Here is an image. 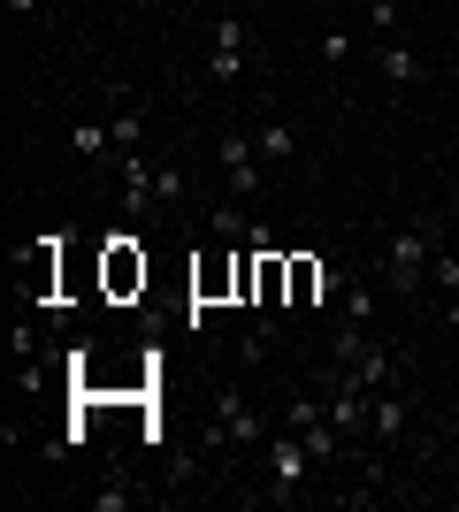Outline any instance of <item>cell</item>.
I'll use <instances>...</instances> for the list:
<instances>
[{
    "label": "cell",
    "mask_w": 459,
    "mask_h": 512,
    "mask_svg": "<svg viewBox=\"0 0 459 512\" xmlns=\"http://www.w3.org/2000/svg\"><path fill=\"white\" fill-rule=\"evenodd\" d=\"M215 153H222V176H230V199H261V161H253V130H222L215 138Z\"/></svg>",
    "instance_id": "obj_5"
},
{
    "label": "cell",
    "mask_w": 459,
    "mask_h": 512,
    "mask_svg": "<svg viewBox=\"0 0 459 512\" xmlns=\"http://www.w3.org/2000/svg\"><path fill=\"white\" fill-rule=\"evenodd\" d=\"M100 283H108V299H131V291H146V253H138L131 237H115L108 260H100Z\"/></svg>",
    "instance_id": "obj_6"
},
{
    "label": "cell",
    "mask_w": 459,
    "mask_h": 512,
    "mask_svg": "<svg viewBox=\"0 0 459 512\" xmlns=\"http://www.w3.org/2000/svg\"><path fill=\"white\" fill-rule=\"evenodd\" d=\"M207 230H215V237H238V245H245V230H253V222H245L238 207H215V214H207Z\"/></svg>",
    "instance_id": "obj_17"
},
{
    "label": "cell",
    "mask_w": 459,
    "mask_h": 512,
    "mask_svg": "<svg viewBox=\"0 0 459 512\" xmlns=\"http://www.w3.org/2000/svg\"><path fill=\"white\" fill-rule=\"evenodd\" d=\"M115 184H123V214H138V222L161 207V169L138 161V153H123V176H115Z\"/></svg>",
    "instance_id": "obj_7"
},
{
    "label": "cell",
    "mask_w": 459,
    "mask_h": 512,
    "mask_svg": "<svg viewBox=\"0 0 459 512\" xmlns=\"http://www.w3.org/2000/svg\"><path fill=\"white\" fill-rule=\"evenodd\" d=\"M131 505V490H123V482H100V490H92V512H123Z\"/></svg>",
    "instance_id": "obj_20"
},
{
    "label": "cell",
    "mask_w": 459,
    "mask_h": 512,
    "mask_svg": "<svg viewBox=\"0 0 459 512\" xmlns=\"http://www.w3.org/2000/svg\"><path fill=\"white\" fill-rule=\"evenodd\" d=\"M429 291H444V299L459 291V253H444V245H437V260H429Z\"/></svg>",
    "instance_id": "obj_15"
},
{
    "label": "cell",
    "mask_w": 459,
    "mask_h": 512,
    "mask_svg": "<svg viewBox=\"0 0 459 512\" xmlns=\"http://www.w3.org/2000/svg\"><path fill=\"white\" fill-rule=\"evenodd\" d=\"M207 444H230V451H261L268 444L261 413L245 406V390H222V398H215V428H207Z\"/></svg>",
    "instance_id": "obj_4"
},
{
    "label": "cell",
    "mask_w": 459,
    "mask_h": 512,
    "mask_svg": "<svg viewBox=\"0 0 459 512\" xmlns=\"http://www.w3.org/2000/svg\"><path fill=\"white\" fill-rule=\"evenodd\" d=\"M31 8H39V0H8V16H31Z\"/></svg>",
    "instance_id": "obj_23"
},
{
    "label": "cell",
    "mask_w": 459,
    "mask_h": 512,
    "mask_svg": "<svg viewBox=\"0 0 459 512\" xmlns=\"http://www.w3.org/2000/svg\"><path fill=\"white\" fill-rule=\"evenodd\" d=\"M69 153H77V161H108V153H115L108 123H77V130H69Z\"/></svg>",
    "instance_id": "obj_12"
},
{
    "label": "cell",
    "mask_w": 459,
    "mask_h": 512,
    "mask_svg": "<svg viewBox=\"0 0 459 512\" xmlns=\"http://www.w3.org/2000/svg\"><path fill=\"white\" fill-rule=\"evenodd\" d=\"M238 268H245V253L238 260H207L192 276V306H222V299H238Z\"/></svg>",
    "instance_id": "obj_9"
},
{
    "label": "cell",
    "mask_w": 459,
    "mask_h": 512,
    "mask_svg": "<svg viewBox=\"0 0 459 512\" xmlns=\"http://www.w3.org/2000/svg\"><path fill=\"white\" fill-rule=\"evenodd\" d=\"M452 505H459V474H452Z\"/></svg>",
    "instance_id": "obj_24"
},
{
    "label": "cell",
    "mask_w": 459,
    "mask_h": 512,
    "mask_svg": "<svg viewBox=\"0 0 459 512\" xmlns=\"http://www.w3.org/2000/svg\"><path fill=\"white\" fill-rule=\"evenodd\" d=\"M138 130H146L138 115H115V123H108V138H115V161H123V153H138Z\"/></svg>",
    "instance_id": "obj_16"
},
{
    "label": "cell",
    "mask_w": 459,
    "mask_h": 512,
    "mask_svg": "<svg viewBox=\"0 0 459 512\" xmlns=\"http://www.w3.org/2000/svg\"><path fill=\"white\" fill-rule=\"evenodd\" d=\"M314 421H329L322 398H291V406H284V428H314Z\"/></svg>",
    "instance_id": "obj_18"
},
{
    "label": "cell",
    "mask_w": 459,
    "mask_h": 512,
    "mask_svg": "<svg viewBox=\"0 0 459 512\" xmlns=\"http://www.w3.org/2000/svg\"><path fill=\"white\" fill-rule=\"evenodd\" d=\"M444 321H452V337H459V291H452V299H444Z\"/></svg>",
    "instance_id": "obj_22"
},
{
    "label": "cell",
    "mask_w": 459,
    "mask_h": 512,
    "mask_svg": "<svg viewBox=\"0 0 459 512\" xmlns=\"http://www.w3.org/2000/svg\"><path fill=\"white\" fill-rule=\"evenodd\" d=\"M199 69H207V85H238L245 69H253V23L245 16H215V39H207Z\"/></svg>",
    "instance_id": "obj_2"
},
{
    "label": "cell",
    "mask_w": 459,
    "mask_h": 512,
    "mask_svg": "<svg viewBox=\"0 0 459 512\" xmlns=\"http://www.w3.org/2000/svg\"><path fill=\"white\" fill-rule=\"evenodd\" d=\"M161 207H184V169H161Z\"/></svg>",
    "instance_id": "obj_21"
},
{
    "label": "cell",
    "mask_w": 459,
    "mask_h": 512,
    "mask_svg": "<svg viewBox=\"0 0 459 512\" xmlns=\"http://www.w3.org/2000/svg\"><path fill=\"white\" fill-rule=\"evenodd\" d=\"M429 260H437L429 230H398L391 245H383V276H391V291H398V299H414L421 283H429Z\"/></svg>",
    "instance_id": "obj_3"
},
{
    "label": "cell",
    "mask_w": 459,
    "mask_h": 512,
    "mask_svg": "<svg viewBox=\"0 0 459 512\" xmlns=\"http://www.w3.org/2000/svg\"><path fill=\"white\" fill-rule=\"evenodd\" d=\"M253 459H261V482H268V497H276V505H291V497L306 490V474L322 467V459L306 451V436H299V428H276V436H268V444L253 451Z\"/></svg>",
    "instance_id": "obj_1"
},
{
    "label": "cell",
    "mask_w": 459,
    "mask_h": 512,
    "mask_svg": "<svg viewBox=\"0 0 459 512\" xmlns=\"http://www.w3.org/2000/svg\"><path fill=\"white\" fill-rule=\"evenodd\" d=\"M406 436V398L398 390H375V413H368V444H398Z\"/></svg>",
    "instance_id": "obj_10"
},
{
    "label": "cell",
    "mask_w": 459,
    "mask_h": 512,
    "mask_svg": "<svg viewBox=\"0 0 459 512\" xmlns=\"http://www.w3.org/2000/svg\"><path fill=\"white\" fill-rule=\"evenodd\" d=\"M337 291H345V276H337V268H322L314 253H291V306L337 299Z\"/></svg>",
    "instance_id": "obj_8"
},
{
    "label": "cell",
    "mask_w": 459,
    "mask_h": 512,
    "mask_svg": "<svg viewBox=\"0 0 459 512\" xmlns=\"http://www.w3.org/2000/svg\"><path fill=\"white\" fill-rule=\"evenodd\" d=\"M337 299H345V321H375V291H368L360 276H352L345 291H337Z\"/></svg>",
    "instance_id": "obj_14"
},
{
    "label": "cell",
    "mask_w": 459,
    "mask_h": 512,
    "mask_svg": "<svg viewBox=\"0 0 459 512\" xmlns=\"http://www.w3.org/2000/svg\"><path fill=\"white\" fill-rule=\"evenodd\" d=\"M352 8H360L375 31H398V0H352Z\"/></svg>",
    "instance_id": "obj_19"
},
{
    "label": "cell",
    "mask_w": 459,
    "mask_h": 512,
    "mask_svg": "<svg viewBox=\"0 0 459 512\" xmlns=\"http://www.w3.org/2000/svg\"><path fill=\"white\" fill-rule=\"evenodd\" d=\"M253 146H261V161H299V130H291V123H261V130H253Z\"/></svg>",
    "instance_id": "obj_11"
},
{
    "label": "cell",
    "mask_w": 459,
    "mask_h": 512,
    "mask_svg": "<svg viewBox=\"0 0 459 512\" xmlns=\"http://www.w3.org/2000/svg\"><path fill=\"white\" fill-rule=\"evenodd\" d=\"M383 77H391V85H414V77H421V54H414V46H383Z\"/></svg>",
    "instance_id": "obj_13"
}]
</instances>
